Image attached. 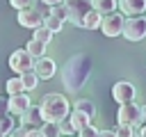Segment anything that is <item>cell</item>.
Listing matches in <instances>:
<instances>
[{"instance_id": "19", "label": "cell", "mask_w": 146, "mask_h": 137, "mask_svg": "<svg viewBox=\"0 0 146 137\" xmlns=\"http://www.w3.org/2000/svg\"><path fill=\"white\" fill-rule=\"evenodd\" d=\"M43 27L46 30H50L52 34H57V32H62V27H64V21H59L57 16H43Z\"/></svg>"}, {"instance_id": "4", "label": "cell", "mask_w": 146, "mask_h": 137, "mask_svg": "<svg viewBox=\"0 0 146 137\" xmlns=\"http://www.w3.org/2000/svg\"><path fill=\"white\" fill-rule=\"evenodd\" d=\"M64 7L68 11V21L80 27L82 25V18L91 9V0H64Z\"/></svg>"}, {"instance_id": "35", "label": "cell", "mask_w": 146, "mask_h": 137, "mask_svg": "<svg viewBox=\"0 0 146 137\" xmlns=\"http://www.w3.org/2000/svg\"><path fill=\"white\" fill-rule=\"evenodd\" d=\"M96 137H114V132H112V130H98Z\"/></svg>"}, {"instance_id": "1", "label": "cell", "mask_w": 146, "mask_h": 137, "mask_svg": "<svg viewBox=\"0 0 146 137\" xmlns=\"http://www.w3.org/2000/svg\"><path fill=\"white\" fill-rule=\"evenodd\" d=\"M91 75V59L87 55H75L71 57L66 64H64V71H62V84L68 89V91H78L82 89V84L89 80Z\"/></svg>"}, {"instance_id": "37", "label": "cell", "mask_w": 146, "mask_h": 137, "mask_svg": "<svg viewBox=\"0 0 146 137\" xmlns=\"http://www.w3.org/2000/svg\"><path fill=\"white\" fill-rule=\"evenodd\" d=\"M0 137H5V135H2V132H0Z\"/></svg>"}, {"instance_id": "32", "label": "cell", "mask_w": 146, "mask_h": 137, "mask_svg": "<svg viewBox=\"0 0 146 137\" xmlns=\"http://www.w3.org/2000/svg\"><path fill=\"white\" fill-rule=\"evenodd\" d=\"M5 114H7V98L0 96V116H5Z\"/></svg>"}, {"instance_id": "17", "label": "cell", "mask_w": 146, "mask_h": 137, "mask_svg": "<svg viewBox=\"0 0 146 137\" xmlns=\"http://www.w3.org/2000/svg\"><path fill=\"white\" fill-rule=\"evenodd\" d=\"M18 78H21V82H23V89H25V91L36 89V84H39V78H36V73H34V71H25V73H21Z\"/></svg>"}, {"instance_id": "12", "label": "cell", "mask_w": 146, "mask_h": 137, "mask_svg": "<svg viewBox=\"0 0 146 137\" xmlns=\"http://www.w3.org/2000/svg\"><path fill=\"white\" fill-rule=\"evenodd\" d=\"M116 7L123 16H137L146 11V0H116Z\"/></svg>"}, {"instance_id": "27", "label": "cell", "mask_w": 146, "mask_h": 137, "mask_svg": "<svg viewBox=\"0 0 146 137\" xmlns=\"http://www.w3.org/2000/svg\"><path fill=\"white\" fill-rule=\"evenodd\" d=\"M96 135H98V130H96V128H94V126H91V123H89V126H84V128H80V130H78V137H96Z\"/></svg>"}, {"instance_id": "36", "label": "cell", "mask_w": 146, "mask_h": 137, "mask_svg": "<svg viewBox=\"0 0 146 137\" xmlns=\"http://www.w3.org/2000/svg\"><path fill=\"white\" fill-rule=\"evenodd\" d=\"M46 7H52V5H59V2H64V0H41Z\"/></svg>"}, {"instance_id": "8", "label": "cell", "mask_w": 146, "mask_h": 137, "mask_svg": "<svg viewBox=\"0 0 146 137\" xmlns=\"http://www.w3.org/2000/svg\"><path fill=\"white\" fill-rule=\"evenodd\" d=\"M116 121L119 123H128V126H137L139 123V105L130 103H121L119 112H116Z\"/></svg>"}, {"instance_id": "5", "label": "cell", "mask_w": 146, "mask_h": 137, "mask_svg": "<svg viewBox=\"0 0 146 137\" xmlns=\"http://www.w3.org/2000/svg\"><path fill=\"white\" fill-rule=\"evenodd\" d=\"M123 14L121 11H110V14H105L103 18H100V30H103V34L105 37H119L121 34V27H123Z\"/></svg>"}, {"instance_id": "29", "label": "cell", "mask_w": 146, "mask_h": 137, "mask_svg": "<svg viewBox=\"0 0 146 137\" xmlns=\"http://www.w3.org/2000/svg\"><path fill=\"white\" fill-rule=\"evenodd\" d=\"M59 130H62V135H73V132H75V130H73V126H71L68 121H66V123H64V121H59Z\"/></svg>"}, {"instance_id": "31", "label": "cell", "mask_w": 146, "mask_h": 137, "mask_svg": "<svg viewBox=\"0 0 146 137\" xmlns=\"http://www.w3.org/2000/svg\"><path fill=\"white\" fill-rule=\"evenodd\" d=\"M25 137H43V135H41V130H39V128H30Z\"/></svg>"}, {"instance_id": "13", "label": "cell", "mask_w": 146, "mask_h": 137, "mask_svg": "<svg viewBox=\"0 0 146 137\" xmlns=\"http://www.w3.org/2000/svg\"><path fill=\"white\" fill-rule=\"evenodd\" d=\"M21 116V123L23 126H27V128H39L41 123H43V116H41V112H39V107H34L32 103L27 105V110L23 112V114H18Z\"/></svg>"}, {"instance_id": "2", "label": "cell", "mask_w": 146, "mask_h": 137, "mask_svg": "<svg viewBox=\"0 0 146 137\" xmlns=\"http://www.w3.org/2000/svg\"><path fill=\"white\" fill-rule=\"evenodd\" d=\"M39 112L43 116V121H52V123H59L68 116L71 112V103L64 94H46L41 98V105H39Z\"/></svg>"}, {"instance_id": "34", "label": "cell", "mask_w": 146, "mask_h": 137, "mask_svg": "<svg viewBox=\"0 0 146 137\" xmlns=\"http://www.w3.org/2000/svg\"><path fill=\"white\" fill-rule=\"evenodd\" d=\"M135 137H146V123H144L141 128H137V130H135Z\"/></svg>"}, {"instance_id": "24", "label": "cell", "mask_w": 146, "mask_h": 137, "mask_svg": "<svg viewBox=\"0 0 146 137\" xmlns=\"http://www.w3.org/2000/svg\"><path fill=\"white\" fill-rule=\"evenodd\" d=\"M5 89H7V94H9V96H14V94H23V91H25V89H23V82H21V78H18V75H16V78H11V80H7Z\"/></svg>"}, {"instance_id": "28", "label": "cell", "mask_w": 146, "mask_h": 137, "mask_svg": "<svg viewBox=\"0 0 146 137\" xmlns=\"http://www.w3.org/2000/svg\"><path fill=\"white\" fill-rule=\"evenodd\" d=\"M27 130H30V128L21 123L18 128H14V130H11V137H25V135H27Z\"/></svg>"}, {"instance_id": "6", "label": "cell", "mask_w": 146, "mask_h": 137, "mask_svg": "<svg viewBox=\"0 0 146 137\" xmlns=\"http://www.w3.org/2000/svg\"><path fill=\"white\" fill-rule=\"evenodd\" d=\"M32 62H34V57L25 48H18V50H14L9 55V68L14 73H18V75L25 73V71H32Z\"/></svg>"}, {"instance_id": "7", "label": "cell", "mask_w": 146, "mask_h": 137, "mask_svg": "<svg viewBox=\"0 0 146 137\" xmlns=\"http://www.w3.org/2000/svg\"><path fill=\"white\" fill-rule=\"evenodd\" d=\"M32 71L36 73V78L39 80H50L52 75H55V71H57V64L50 59V57H34V62H32Z\"/></svg>"}, {"instance_id": "18", "label": "cell", "mask_w": 146, "mask_h": 137, "mask_svg": "<svg viewBox=\"0 0 146 137\" xmlns=\"http://www.w3.org/2000/svg\"><path fill=\"white\" fill-rule=\"evenodd\" d=\"M41 135L43 137H62V130H59V123H52V121H43L39 126Z\"/></svg>"}, {"instance_id": "25", "label": "cell", "mask_w": 146, "mask_h": 137, "mask_svg": "<svg viewBox=\"0 0 146 137\" xmlns=\"http://www.w3.org/2000/svg\"><path fill=\"white\" fill-rule=\"evenodd\" d=\"M48 14H50V16H57L59 21H68V11H66L64 2H59V5H52V7L48 9Z\"/></svg>"}, {"instance_id": "21", "label": "cell", "mask_w": 146, "mask_h": 137, "mask_svg": "<svg viewBox=\"0 0 146 137\" xmlns=\"http://www.w3.org/2000/svg\"><path fill=\"white\" fill-rule=\"evenodd\" d=\"M16 128V121H14V114H5V116H0V132L7 137V135H11V130Z\"/></svg>"}, {"instance_id": "15", "label": "cell", "mask_w": 146, "mask_h": 137, "mask_svg": "<svg viewBox=\"0 0 146 137\" xmlns=\"http://www.w3.org/2000/svg\"><path fill=\"white\" fill-rule=\"evenodd\" d=\"M100 14L96 11V9H89L87 11V16L82 18V25L80 27H84V30H96V27H100Z\"/></svg>"}, {"instance_id": "3", "label": "cell", "mask_w": 146, "mask_h": 137, "mask_svg": "<svg viewBox=\"0 0 146 137\" xmlns=\"http://www.w3.org/2000/svg\"><path fill=\"white\" fill-rule=\"evenodd\" d=\"M121 34H123L128 41H141V39H146V18H144L141 14L123 18Z\"/></svg>"}, {"instance_id": "30", "label": "cell", "mask_w": 146, "mask_h": 137, "mask_svg": "<svg viewBox=\"0 0 146 137\" xmlns=\"http://www.w3.org/2000/svg\"><path fill=\"white\" fill-rule=\"evenodd\" d=\"M30 2H32V0H9V5H11L14 9H23V7H30Z\"/></svg>"}, {"instance_id": "33", "label": "cell", "mask_w": 146, "mask_h": 137, "mask_svg": "<svg viewBox=\"0 0 146 137\" xmlns=\"http://www.w3.org/2000/svg\"><path fill=\"white\" fill-rule=\"evenodd\" d=\"M139 123H146V105L139 107Z\"/></svg>"}, {"instance_id": "14", "label": "cell", "mask_w": 146, "mask_h": 137, "mask_svg": "<svg viewBox=\"0 0 146 137\" xmlns=\"http://www.w3.org/2000/svg\"><path fill=\"white\" fill-rule=\"evenodd\" d=\"M68 123H71V126H73V130L78 132L80 128L89 126V123H91V119H89L87 114H82L80 110H73V112H68Z\"/></svg>"}, {"instance_id": "11", "label": "cell", "mask_w": 146, "mask_h": 137, "mask_svg": "<svg viewBox=\"0 0 146 137\" xmlns=\"http://www.w3.org/2000/svg\"><path fill=\"white\" fill-rule=\"evenodd\" d=\"M27 105H30V96H27V91H23V94H14V96H9V100H7V112L14 114V116H18V114H23V112L27 110Z\"/></svg>"}, {"instance_id": "20", "label": "cell", "mask_w": 146, "mask_h": 137, "mask_svg": "<svg viewBox=\"0 0 146 137\" xmlns=\"http://www.w3.org/2000/svg\"><path fill=\"white\" fill-rule=\"evenodd\" d=\"M75 110H80V112L87 114L89 119L96 114V105H94V100H89V98H80V100H75Z\"/></svg>"}, {"instance_id": "23", "label": "cell", "mask_w": 146, "mask_h": 137, "mask_svg": "<svg viewBox=\"0 0 146 137\" xmlns=\"http://www.w3.org/2000/svg\"><path fill=\"white\" fill-rule=\"evenodd\" d=\"M32 39H36V41H41V43H46V46H48V43L52 41V32H50V30H46L43 25H39V27H34V37H32Z\"/></svg>"}, {"instance_id": "10", "label": "cell", "mask_w": 146, "mask_h": 137, "mask_svg": "<svg viewBox=\"0 0 146 137\" xmlns=\"http://www.w3.org/2000/svg\"><path fill=\"white\" fill-rule=\"evenodd\" d=\"M135 96H137V89H135L132 82H116V84L112 87V98H114L119 105L135 100Z\"/></svg>"}, {"instance_id": "16", "label": "cell", "mask_w": 146, "mask_h": 137, "mask_svg": "<svg viewBox=\"0 0 146 137\" xmlns=\"http://www.w3.org/2000/svg\"><path fill=\"white\" fill-rule=\"evenodd\" d=\"M91 9H96L100 16H105L116 9V0H91Z\"/></svg>"}, {"instance_id": "9", "label": "cell", "mask_w": 146, "mask_h": 137, "mask_svg": "<svg viewBox=\"0 0 146 137\" xmlns=\"http://www.w3.org/2000/svg\"><path fill=\"white\" fill-rule=\"evenodd\" d=\"M16 18H18V25L30 27V30L43 25V16H41L36 9H32V7H23V9H18V16H16Z\"/></svg>"}, {"instance_id": "22", "label": "cell", "mask_w": 146, "mask_h": 137, "mask_svg": "<svg viewBox=\"0 0 146 137\" xmlns=\"http://www.w3.org/2000/svg\"><path fill=\"white\" fill-rule=\"evenodd\" d=\"M25 50H27L32 57H41V55L46 53V43H41V41H36V39H30L27 46H25Z\"/></svg>"}, {"instance_id": "26", "label": "cell", "mask_w": 146, "mask_h": 137, "mask_svg": "<svg viewBox=\"0 0 146 137\" xmlns=\"http://www.w3.org/2000/svg\"><path fill=\"white\" fill-rule=\"evenodd\" d=\"M114 137H135V128L128 123H119V128L114 130Z\"/></svg>"}]
</instances>
